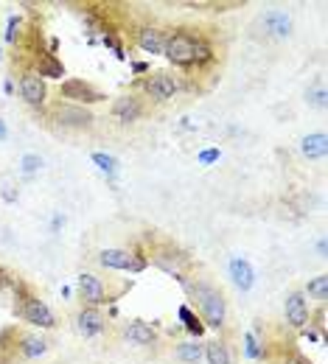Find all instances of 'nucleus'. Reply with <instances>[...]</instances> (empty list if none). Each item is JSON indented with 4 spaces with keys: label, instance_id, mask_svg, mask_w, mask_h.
I'll return each mask as SVG.
<instances>
[{
    "label": "nucleus",
    "instance_id": "obj_1",
    "mask_svg": "<svg viewBox=\"0 0 328 364\" xmlns=\"http://www.w3.org/2000/svg\"><path fill=\"white\" fill-rule=\"evenodd\" d=\"M163 56L180 67H202L216 59V51L205 34H196L194 28H174L166 34V51H163Z\"/></svg>",
    "mask_w": 328,
    "mask_h": 364
},
{
    "label": "nucleus",
    "instance_id": "obj_2",
    "mask_svg": "<svg viewBox=\"0 0 328 364\" xmlns=\"http://www.w3.org/2000/svg\"><path fill=\"white\" fill-rule=\"evenodd\" d=\"M199 308V319L205 322V328H216L222 331L225 322H227V300H225V292L219 286L208 280H196V283H188L185 286Z\"/></svg>",
    "mask_w": 328,
    "mask_h": 364
},
{
    "label": "nucleus",
    "instance_id": "obj_3",
    "mask_svg": "<svg viewBox=\"0 0 328 364\" xmlns=\"http://www.w3.org/2000/svg\"><path fill=\"white\" fill-rule=\"evenodd\" d=\"M14 292H17V317L23 319V322H28V325H34V328H43V331H51L54 325H57V317H54V311L39 300L37 295H31V292H25V286L17 280V286H14Z\"/></svg>",
    "mask_w": 328,
    "mask_h": 364
},
{
    "label": "nucleus",
    "instance_id": "obj_4",
    "mask_svg": "<svg viewBox=\"0 0 328 364\" xmlns=\"http://www.w3.org/2000/svg\"><path fill=\"white\" fill-rule=\"evenodd\" d=\"M51 120L59 124L62 129H93L96 115L88 107H76L68 101H57L51 107Z\"/></svg>",
    "mask_w": 328,
    "mask_h": 364
},
{
    "label": "nucleus",
    "instance_id": "obj_5",
    "mask_svg": "<svg viewBox=\"0 0 328 364\" xmlns=\"http://www.w3.org/2000/svg\"><path fill=\"white\" fill-rule=\"evenodd\" d=\"M99 264L104 269H118V272H143L149 266V258L135 253V250H124V247H110L99 253Z\"/></svg>",
    "mask_w": 328,
    "mask_h": 364
},
{
    "label": "nucleus",
    "instance_id": "obj_6",
    "mask_svg": "<svg viewBox=\"0 0 328 364\" xmlns=\"http://www.w3.org/2000/svg\"><path fill=\"white\" fill-rule=\"evenodd\" d=\"M59 98L68 104H76V107H90V104L104 101L107 96L99 87H93L90 82H85V78H65L59 87Z\"/></svg>",
    "mask_w": 328,
    "mask_h": 364
},
{
    "label": "nucleus",
    "instance_id": "obj_7",
    "mask_svg": "<svg viewBox=\"0 0 328 364\" xmlns=\"http://www.w3.org/2000/svg\"><path fill=\"white\" fill-rule=\"evenodd\" d=\"M152 264L154 266H160L166 275H172V277H177L183 286H188V277H185V269H188V258L177 250V247H172V244H163V247H157L154 253H152Z\"/></svg>",
    "mask_w": 328,
    "mask_h": 364
},
{
    "label": "nucleus",
    "instance_id": "obj_8",
    "mask_svg": "<svg viewBox=\"0 0 328 364\" xmlns=\"http://www.w3.org/2000/svg\"><path fill=\"white\" fill-rule=\"evenodd\" d=\"M177 90H180L177 78H174V76H169V73H163V70L149 73V76L143 78V93H146L152 101H157V104L174 98V96H177Z\"/></svg>",
    "mask_w": 328,
    "mask_h": 364
},
{
    "label": "nucleus",
    "instance_id": "obj_9",
    "mask_svg": "<svg viewBox=\"0 0 328 364\" xmlns=\"http://www.w3.org/2000/svg\"><path fill=\"white\" fill-rule=\"evenodd\" d=\"M76 286H79V297H81V303L90 306V308H101L104 303H110L107 286L101 283V277H96L93 272H81Z\"/></svg>",
    "mask_w": 328,
    "mask_h": 364
},
{
    "label": "nucleus",
    "instance_id": "obj_10",
    "mask_svg": "<svg viewBox=\"0 0 328 364\" xmlns=\"http://www.w3.org/2000/svg\"><path fill=\"white\" fill-rule=\"evenodd\" d=\"M17 87H20V98L28 107H34V109H43L45 107V101H48V85L34 70H25L20 76V85Z\"/></svg>",
    "mask_w": 328,
    "mask_h": 364
},
{
    "label": "nucleus",
    "instance_id": "obj_11",
    "mask_svg": "<svg viewBox=\"0 0 328 364\" xmlns=\"http://www.w3.org/2000/svg\"><path fill=\"white\" fill-rule=\"evenodd\" d=\"M283 314H286V322H289V328L295 331H303L309 322H311V308L306 303V295L303 292H289L283 300Z\"/></svg>",
    "mask_w": 328,
    "mask_h": 364
},
{
    "label": "nucleus",
    "instance_id": "obj_12",
    "mask_svg": "<svg viewBox=\"0 0 328 364\" xmlns=\"http://www.w3.org/2000/svg\"><path fill=\"white\" fill-rule=\"evenodd\" d=\"M104 328H107V317L101 314V308L81 306V311L76 314V331L85 339H90V336L104 334Z\"/></svg>",
    "mask_w": 328,
    "mask_h": 364
},
{
    "label": "nucleus",
    "instance_id": "obj_13",
    "mask_svg": "<svg viewBox=\"0 0 328 364\" xmlns=\"http://www.w3.org/2000/svg\"><path fill=\"white\" fill-rule=\"evenodd\" d=\"M261 25H264V31H267L269 36H275V39L292 36V28H295L292 14L283 12V9H267V12L261 14Z\"/></svg>",
    "mask_w": 328,
    "mask_h": 364
},
{
    "label": "nucleus",
    "instance_id": "obj_14",
    "mask_svg": "<svg viewBox=\"0 0 328 364\" xmlns=\"http://www.w3.org/2000/svg\"><path fill=\"white\" fill-rule=\"evenodd\" d=\"M227 272H230V280L238 292H250L256 286V269L244 255H233L227 261Z\"/></svg>",
    "mask_w": 328,
    "mask_h": 364
},
{
    "label": "nucleus",
    "instance_id": "obj_15",
    "mask_svg": "<svg viewBox=\"0 0 328 364\" xmlns=\"http://www.w3.org/2000/svg\"><path fill=\"white\" fill-rule=\"evenodd\" d=\"M112 118L118 120V124H124V127H130V124H135V120H141V115H143V101L138 98V96H118L115 101H112Z\"/></svg>",
    "mask_w": 328,
    "mask_h": 364
},
{
    "label": "nucleus",
    "instance_id": "obj_16",
    "mask_svg": "<svg viewBox=\"0 0 328 364\" xmlns=\"http://www.w3.org/2000/svg\"><path fill=\"white\" fill-rule=\"evenodd\" d=\"M135 43L146 54H163L166 51V31L157 28V25H141L135 31Z\"/></svg>",
    "mask_w": 328,
    "mask_h": 364
},
{
    "label": "nucleus",
    "instance_id": "obj_17",
    "mask_svg": "<svg viewBox=\"0 0 328 364\" xmlns=\"http://www.w3.org/2000/svg\"><path fill=\"white\" fill-rule=\"evenodd\" d=\"M124 336H127V342H132V345H138V347H149V345L157 342V331L149 325V322H143V319L127 322Z\"/></svg>",
    "mask_w": 328,
    "mask_h": 364
},
{
    "label": "nucleus",
    "instance_id": "obj_18",
    "mask_svg": "<svg viewBox=\"0 0 328 364\" xmlns=\"http://www.w3.org/2000/svg\"><path fill=\"white\" fill-rule=\"evenodd\" d=\"M34 73L43 78H62L65 76V65L51 54V51H39V59L34 62Z\"/></svg>",
    "mask_w": 328,
    "mask_h": 364
},
{
    "label": "nucleus",
    "instance_id": "obj_19",
    "mask_svg": "<svg viewBox=\"0 0 328 364\" xmlns=\"http://www.w3.org/2000/svg\"><path fill=\"white\" fill-rule=\"evenodd\" d=\"M300 154L306 160H322L328 154V135L325 132H309L300 140Z\"/></svg>",
    "mask_w": 328,
    "mask_h": 364
},
{
    "label": "nucleus",
    "instance_id": "obj_20",
    "mask_svg": "<svg viewBox=\"0 0 328 364\" xmlns=\"http://www.w3.org/2000/svg\"><path fill=\"white\" fill-rule=\"evenodd\" d=\"M205 356V345L199 339H188V342H180L177 350H174V358L183 361V364H199Z\"/></svg>",
    "mask_w": 328,
    "mask_h": 364
},
{
    "label": "nucleus",
    "instance_id": "obj_21",
    "mask_svg": "<svg viewBox=\"0 0 328 364\" xmlns=\"http://www.w3.org/2000/svg\"><path fill=\"white\" fill-rule=\"evenodd\" d=\"M17 350H20L23 358H39V356H45V353H48V342H45L43 336L28 334V336H20Z\"/></svg>",
    "mask_w": 328,
    "mask_h": 364
},
{
    "label": "nucleus",
    "instance_id": "obj_22",
    "mask_svg": "<svg viewBox=\"0 0 328 364\" xmlns=\"http://www.w3.org/2000/svg\"><path fill=\"white\" fill-rule=\"evenodd\" d=\"M208 364H233V356H230V347L219 339L214 342H205V356H202Z\"/></svg>",
    "mask_w": 328,
    "mask_h": 364
},
{
    "label": "nucleus",
    "instance_id": "obj_23",
    "mask_svg": "<svg viewBox=\"0 0 328 364\" xmlns=\"http://www.w3.org/2000/svg\"><path fill=\"white\" fill-rule=\"evenodd\" d=\"M177 314H180L183 328H185V331H188L194 339H199V336L205 334V322L199 319V314H196L191 306H180V311H177Z\"/></svg>",
    "mask_w": 328,
    "mask_h": 364
},
{
    "label": "nucleus",
    "instance_id": "obj_24",
    "mask_svg": "<svg viewBox=\"0 0 328 364\" xmlns=\"http://www.w3.org/2000/svg\"><path fill=\"white\" fill-rule=\"evenodd\" d=\"M90 160H93V166H96L104 177H115V174L121 171L118 157H112V154H107V151H93V154H90Z\"/></svg>",
    "mask_w": 328,
    "mask_h": 364
},
{
    "label": "nucleus",
    "instance_id": "obj_25",
    "mask_svg": "<svg viewBox=\"0 0 328 364\" xmlns=\"http://www.w3.org/2000/svg\"><path fill=\"white\" fill-rule=\"evenodd\" d=\"M303 295H309L311 300H317L320 306H325V300H328V275L311 277V280L306 283V292H303Z\"/></svg>",
    "mask_w": 328,
    "mask_h": 364
},
{
    "label": "nucleus",
    "instance_id": "obj_26",
    "mask_svg": "<svg viewBox=\"0 0 328 364\" xmlns=\"http://www.w3.org/2000/svg\"><path fill=\"white\" fill-rule=\"evenodd\" d=\"M45 166V160L39 157V154H34V151H25L23 157H20V171L25 174V177H34V174H39V169Z\"/></svg>",
    "mask_w": 328,
    "mask_h": 364
},
{
    "label": "nucleus",
    "instance_id": "obj_27",
    "mask_svg": "<svg viewBox=\"0 0 328 364\" xmlns=\"http://www.w3.org/2000/svg\"><path fill=\"white\" fill-rule=\"evenodd\" d=\"M244 353H247V358H253V361L264 358V345L256 339V334H244Z\"/></svg>",
    "mask_w": 328,
    "mask_h": 364
},
{
    "label": "nucleus",
    "instance_id": "obj_28",
    "mask_svg": "<svg viewBox=\"0 0 328 364\" xmlns=\"http://www.w3.org/2000/svg\"><path fill=\"white\" fill-rule=\"evenodd\" d=\"M0 196H3L6 205H14V202L20 199V191H17V182L12 177H3L0 180Z\"/></svg>",
    "mask_w": 328,
    "mask_h": 364
},
{
    "label": "nucleus",
    "instance_id": "obj_29",
    "mask_svg": "<svg viewBox=\"0 0 328 364\" xmlns=\"http://www.w3.org/2000/svg\"><path fill=\"white\" fill-rule=\"evenodd\" d=\"M306 101H309L314 109H325V107H328V93H325V87L317 85L314 90H309V93H306Z\"/></svg>",
    "mask_w": 328,
    "mask_h": 364
},
{
    "label": "nucleus",
    "instance_id": "obj_30",
    "mask_svg": "<svg viewBox=\"0 0 328 364\" xmlns=\"http://www.w3.org/2000/svg\"><path fill=\"white\" fill-rule=\"evenodd\" d=\"M219 160H222V149H202L199 154H196V163L199 166H214V163H219Z\"/></svg>",
    "mask_w": 328,
    "mask_h": 364
},
{
    "label": "nucleus",
    "instance_id": "obj_31",
    "mask_svg": "<svg viewBox=\"0 0 328 364\" xmlns=\"http://www.w3.org/2000/svg\"><path fill=\"white\" fill-rule=\"evenodd\" d=\"M17 28H20V20H17V17H9V23H6V34H3L6 43H14V39H17Z\"/></svg>",
    "mask_w": 328,
    "mask_h": 364
},
{
    "label": "nucleus",
    "instance_id": "obj_32",
    "mask_svg": "<svg viewBox=\"0 0 328 364\" xmlns=\"http://www.w3.org/2000/svg\"><path fill=\"white\" fill-rule=\"evenodd\" d=\"M104 45H110V48L115 51V56H118V59H127V54H124V48H121V43H118V39H115L112 34H104Z\"/></svg>",
    "mask_w": 328,
    "mask_h": 364
},
{
    "label": "nucleus",
    "instance_id": "obj_33",
    "mask_svg": "<svg viewBox=\"0 0 328 364\" xmlns=\"http://www.w3.org/2000/svg\"><path fill=\"white\" fill-rule=\"evenodd\" d=\"M0 286H9V289H14V286H17V280H14V277H12L6 269H0Z\"/></svg>",
    "mask_w": 328,
    "mask_h": 364
},
{
    "label": "nucleus",
    "instance_id": "obj_34",
    "mask_svg": "<svg viewBox=\"0 0 328 364\" xmlns=\"http://www.w3.org/2000/svg\"><path fill=\"white\" fill-rule=\"evenodd\" d=\"M317 255L325 261L328 258V244H325V238H317Z\"/></svg>",
    "mask_w": 328,
    "mask_h": 364
},
{
    "label": "nucleus",
    "instance_id": "obj_35",
    "mask_svg": "<svg viewBox=\"0 0 328 364\" xmlns=\"http://www.w3.org/2000/svg\"><path fill=\"white\" fill-rule=\"evenodd\" d=\"M286 364H311L306 356H300V353H295V356H289V358H286Z\"/></svg>",
    "mask_w": 328,
    "mask_h": 364
},
{
    "label": "nucleus",
    "instance_id": "obj_36",
    "mask_svg": "<svg viewBox=\"0 0 328 364\" xmlns=\"http://www.w3.org/2000/svg\"><path fill=\"white\" fill-rule=\"evenodd\" d=\"M3 140H9V127H6V120L0 118V143H3Z\"/></svg>",
    "mask_w": 328,
    "mask_h": 364
},
{
    "label": "nucleus",
    "instance_id": "obj_37",
    "mask_svg": "<svg viewBox=\"0 0 328 364\" xmlns=\"http://www.w3.org/2000/svg\"><path fill=\"white\" fill-rule=\"evenodd\" d=\"M132 70H135V73H146V70H149V65H146V62H135V65H132Z\"/></svg>",
    "mask_w": 328,
    "mask_h": 364
},
{
    "label": "nucleus",
    "instance_id": "obj_38",
    "mask_svg": "<svg viewBox=\"0 0 328 364\" xmlns=\"http://www.w3.org/2000/svg\"><path fill=\"white\" fill-rule=\"evenodd\" d=\"M0 59H3V36H0Z\"/></svg>",
    "mask_w": 328,
    "mask_h": 364
}]
</instances>
